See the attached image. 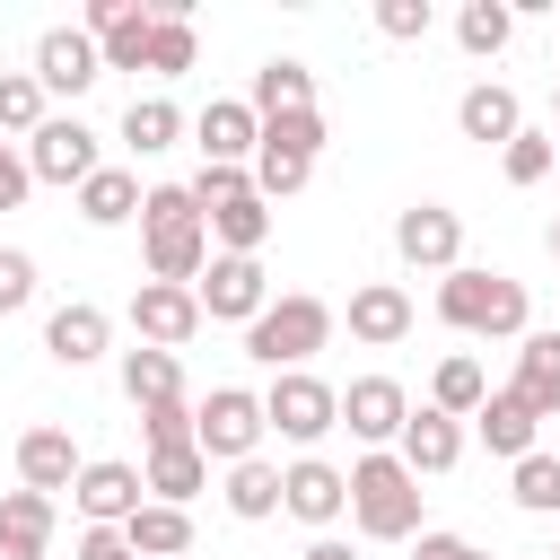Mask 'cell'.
Instances as JSON below:
<instances>
[{"label": "cell", "mask_w": 560, "mask_h": 560, "mask_svg": "<svg viewBox=\"0 0 560 560\" xmlns=\"http://www.w3.org/2000/svg\"><path fill=\"white\" fill-rule=\"evenodd\" d=\"M438 315H446L455 332H472V341H525V332H534V324H525V280L481 271V262H455V271L438 280Z\"/></svg>", "instance_id": "obj_3"}, {"label": "cell", "mask_w": 560, "mask_h": 560, "mask_svg": "<svg viewBox=\"0 0 560 560\" xmlns=\"http://www.w3.org/2000/svg\"><path fill=\"white\" fill-rule=\"evenodd\" d=\"M122 542H131L140 560H175V551H192V516H184V508H166V499H149V508L122 525Z\"/></svg>", "instance_id": "obj_30"}, {"label": "cell", "mask_w": 560, "mask_h": 560, "mask_svg": "<svg viewBox=\"0 0 560 560\" xmlns=\"http://www.w3.org/2000/svg\"><path fill=\"white\" fill-rule=\"evenodd\" d=\"M122 394H131V411H149V402H184V368H175V350H122Z\"/></svg>", "instance_id": "obj_27"}, {"label": "cell", "mask_w": 560, "mask_h": 560, "mask_svg": "<svg viewBox=\"0 0 560 560\" xmlns=\"http://www.w3.org/2000/svg\"><path fill=\"white\" fill-rule=\"evenodd\" d=\"M411 332V298L394 289V280H368V289H350V341H368V350H394Z\"/></svg>", "instance_id": "obj_21"}, {"label": "cell", "mask_w": 560, "mask_h": 560, "mask_svg": "<svg viewBox=\"0 0 560 560\" xmlns=\"http://www.w3.org/2000/svg\"><path fill=\"white\" fill-rule=\"evenodd\" d=\"M175 140H184L175 96H131V105H122V149H131V158H158V149H175Z\"/></svg>", "instance_id": "obj_28"}, {"label": "cell", "mask_w": 560, "mask_h": 560, "mask_svg": "<svg viewBox=\"0 0 560 560\" xmlns=\"http://www.w3.org/2000/svg\"><path fill=\"white\" fill-rule=\"evenodd\" d=\"M228 516H245V525H262V516H280V464H228Z\"/></svg>", "instance_id": "obj_31"}, {"label": "cell", "mask_w": 560, "mask_h": 560, "mask_svg": "<svg viewBox=\"0 0 560 560\" xmlns=\"http://www.w3.org/2000/svg\"><path fill=\"white\" fill-rule=\"evenodd\" d=\"M429 26H438L429 0H376V35H385V44H420Z\"/></svg>", "instance_id": "obj_38"}, {"label": "cell", "mask_w": 560, "mask_h": 560, "mask_svg": "<svg viewBox=\"0 0 560 560\" xmlns=\"http://www.w3.org/2000/svg\"><path fill=\"white\" fill-rule=\"evenodd\" d=\"M201 324H210V315H201L192 289H166V280H140V289H131V332H140L149 350H184Z\"/></svg>", "instance_id": "obj_15"}, {"label": "cell", "mask_w": 560, "mask_h": 560, "mask_svg": "<svg viewBox=\"0 0 560 560\" xmlns=\"http://www.w3.org/2000/svg\"><path fill=\"white\" fill-rule=\"evenodd\" d=\"M26 70L44 79V96H88V88L105 79V52H96V35H88V26H44Z\"/></svg>", "instance_id": "obj_9"}, {"label": "cell", "mask_w": 560, "mask_h": 560, "mask_svg": "<svg viewBox=\"0 0 560 560\" xmlns=\"http://www.w3.org/2000/svg\"><path fill=\"white\" fill-rule=\"evenodd\" d=\"M298 560H359V551H350V542H341V534H315V542H306V551H298Z\"/></svg>", "instance_id": "obj_47"}, {"label": "cell", "mask_w": 560, "mask_h": 560, "mask_svg": "<svg viewBox=\"0 0 560 560\" xmlns=\"http://www.w3.org/2000/svg\"><path fill=\"white\" fill-rule=\"evenodd\" d=\"M262 394H245V385H210L201 402H192V446L210 455V464H254V446H262Z\"/></svg>", "instance_id": "obj_5"}, {"label": "cell", "mask_w": 560, "mask_h": 560, "mask_svg": "<svg viewBox=\"0 0 560 560\" xmlns=\"http://www.w3.org/2000/svg\"><path fill=\"white\" fill-rule=\"evenodd\" d=\"M411 560H490L481 542H464V534H420L411 542Z\"/></svg>", "instance_id": "obj_45"}, {"label": "cell", "mask_w": 560, "mask_h": 560, "mask_svg": "<svg viewBox=\"0 0 560 560\" xmlns=\"http://www.w3.org/2000/svg\"><path fill=\"white\" fill-rule=\"evenodd\" d=\"M140 201H149V192H140L131 166H96V175L79 184V219H88V228H122V219H140Z\"/></svg>", "instance_id": "obj_25"}, {"label": "cell", "mask_w": 560, "mask_h": 560, "mask_svg": "<svg viewBox=\"0 0 560 560\" xmlns=\"http://www.w3.org/2000/svg\"><path fill=\"white\" fill-rule=\"evenodd\" d=\"M306 175H315V158H289V149H254V192L262 201H289V192H306Z\"/></svg>", "instance_id": "obj_37"}, {"label": "cell", "mask_w": 560, "mask_h": 560, "mask_svg": "<svg viewBox=\"0 0 560 560\" xmlns=\"http://www.w3.org/2000/svg\"><path fill=\"white\" fill-rule=\"evenodd\" d=\"M402 420H411V394L394 385V376H350L341 385V429L376 455V446H394L402 438Z\"/></svg>", "instance_id": "obj_13"}, {"label": "cell", "mask_w": 560, "mask_h": 560, "mask_svg": "<svg viewBox=\"0 0 560 560\" xmlns=\"http://www.w3.org/2000/svg\"><path fill=\"white\" fill-rule=\"evenodd\" d=\"M551 114H560V79H551Z\"/></svg>", "instance_id": "obj_49"}, {"label": "cell", "mask_w": 560, "mask_h": 560, "mask_svg": "<svg viewBox=\"0 0 560 560\" xmlns=\"http://www.w3.org/2000/svg\"><path fill=\"white\" fill-rule=\"evenodd\" d=\"M394 254H402L411 271H438V280H446V271L464 262V219H455L446 201H411V210L394 219Z\"/></svg>", "instance_id": "obj_10"}, {"label": "cell", "mask_w": 560, "mask_h": 560, "mask_svg": "<svg viewBox=\"0 0 560 560\" xmlns=\"http://www.w3.org/2000/svg\"><path fill=\"white\" fill-rule=\"evenodd\" d=\"M192 149H201V166H254L262 114H254L245 96H210V105L192 114Z\"/></svg>", "instance_id": "obj_12"}, {"label": "cell", "mask_w": 560, "mask_h": 560, "mask_svg": "<svg viewBox=\"0 0 560 560\" xmlns=\"http://www.w3.org/2000/svg\"><path fill=\"white\" fill-rule=\"evenodd\" d=\"M455 131H464V140H481V149H508V140L525 131V105H516V88H499V79H472V88L455 96Z\"/></svg>", "instance_id": "obj_17"}, {"label": "cell", "mask_w": 560, "mask_h": 560, "mask_svg": "<svg viewBox=\"0 0 560 560\" xmlns=\"http://www.w3.org/2000/svg\"><path fill=\"white\" fill-rule=\"evenodd\" d=\"M551 262H560V219H551Z\"/></svg>", "instance_id": "obj_48"}, {"label": "cell", "mask_w": 560, "mask_h": 560, "mask_svg": "<svg viewBox=\"0 0 560 560\" xmlns=\"http://www.w3.org/2000/svg\"><path fill=\"white\" fill-rule=\"evenodd\" d=\"M245 105H254L262 122H280V114H315V70L280 52V61H262V70H254V96H245Z\"/></svg>", "instance_id": "obj_22"}, {"label": "cell", "mask_w": 560, "mask_h": 560, "mask_svg": "<svg viewBox=\"0 0 560 560\" xmlns=\"http://www.w3.org/2000/svg\"><path fill=\"white\" fill-rule=\"evenodd\" d=\"M508 35H516V9H508V0H464V9H455V44H464L472 61L508 52Z\"/></svg>", "instance_id": "obj_32"}, {"label": "cell", "mask_w": 560, "mask_h": 560, "mask_svg": "<svg viewBox=\"0 0 560 560\" xmlns=\"http://www.w3.org/2000/svg\"><path fill=\"white\" fill-rule=\"evenodd\" d=\"M262 420H271L289 446H315L324 429H341V385H324L315 368H289V376H271V394H262Z\"/></svg>", "instance_id": "obj_6"}, {"label": "cell", "mask_w": 560, "mask_h": 560, "mask_svg": "<svg viewBox=\"0 0 560 560\" xmlns=\"http://www.w3.org/2000/svg\"><path fill=\"white\" fill-rule=\"evenodd\" d=\"M472 429H481V446H490V455L525 464V455H534V429H542V411H534L516 385H490V402L472 411Z\"/></svg>", "instance_id": "obj_20"}, {"label": "cell", "mask_w": 560, "mask_h": 560, "mask_svg": "<svg viewBox=\"0 0 560 560\" xmlns=\"http://www.w3.org/2000/svg\"><path fill=\"white\" fill-rule=\"evenodd\" d=\"M262 236H271V201L262 192H236V201L210 210V245L219 254H262Z\"/></svg>", "instance_id": "obj_29"}, {"label": "cell", "mask_w": 560, "mask_h": 560, "mask_svg": "<svg viewBox=\"0 0 560 560\" xmlns=\"http://www.w3.org/2000/svg\"><path fill=\"white\" fill-rule=\"evenodd\" d=\"M105 341H114V315H105V306H88V298H70V306H52V315H44V350H52L61 368L105 359Z\"/></svg>", "instance_id": "obj_19"}, {"label": "cell", "mask_w": 560, "mask_h": 560, "mask_svg": "<svg viewBox=\"0 0 560 560\" xmlns=\"http://www.w3.org/2000/svg\"><path fill=\"white\" fill-rule=\"evenodd\" d=\"M140 254H149V280H166V289H192L210 271V219H201L192 184H149V201H140Z\"/></svg>", "instance_id": "obj_1"}, {"label": "cell", "mask_w": 560, "mask_h": 560, "mask_svg": "<svg viewBox=\"0 0 560 560\" xmlns=\"http://www.w3.org/2000/svg\"><path fill=\"white\" fill-rule=\"evenodd\" d=\"M508 499H516L525 516H560V455H542V446H534V455L508 472Z\"/></svg>", "instance_id": "obj_33"}, {"label": "cell", "mask_w": 560, "mask_h": 560, "mask_svg": "<svg viewBox=\"0 0 560 560\" xmlns=\"http://www.w3.org/2000/svg\"><path fill=\"white\" fill-rule=\"evenodd\" d=\"M429 402H438L446 420H472V411L490 402V368H481L472 350H446V359H438V376H429Z\"/></svg>", "instance_id": "obj_26"}, {"label": "cell", "mask_w": 560, "mask_h": 560, "mask_svg": "<svg viewBox=\"0 0 560 560\" xmlns=\"http://www.w3.org/2000/svg\"><path fill=\"white\" fill-rule=\"evenodd\" d=\"M508 385H516V394H525V402H534L542 420L560 411V324H551V332H525V341H516V376H508Z\"/></svg>", "instance_id": "obj_24"}, {"label": "cell", "mask_w": 560, "mask_h": 560, "mask_svg": "<svg viewBox=\"0 0 560 560\" xmlns=\"http://www.w3.org/2000/svg\"><path fill=\"white\" fill-rule=\"evenodd\" d=\"M140 438H149V455L158 446H192V402H149L140 411Z\"/></svg>", "instance_id": "obj_39"}, {"label": "cell", "mask_w": 560, "mask_h": 560, "mask_svg": "<svg viewBox=\"0 0 560 560\" xmlns=\"http://www.w3.org/2000/svg\"><path fill=\"white\" fill-rule=\"evenodd\" d=\"M26 166H35V184H88L105 158H96V131H88L79 114H52V122L26 140Z\"/></svg>", "instance_id": "obj_14"}, {"label": "cell", "mask_w": 560, "mask_h": 560, "mask_svg": "<svg viewBox=\"0 0 560 560\" xmlns=\"http://www.w3.org/2000/svg\"><path fill=\"white\" fill-rule=\"evenodd\" d=\"M280 516H298V525L332 534V525L350 516V472H341V464H324V455L280 464Z\"/></svg>", "instance_id": "obj_8"}, {"label": "cell", "mask_w": 560, "mask_h": 560, "mask_svg": "<svg viewBox=\"0 0 560 560\" xmlns=\"http://www.w3.org/2000/svg\"><path fill=\"white\" fill-rule=\"evenodd\" d=\"M44 122H52V114H44V79H35V70H0V131H26V140H35Z\"/></svg>", "instance_id": "obj_35"}, {"label": "cell", "mask_w": 560, "mask_h": 560, "mask_svg": "<svg viewBox=\"0 0 560 560\" xmlns=\"http://www.w3.org/2000/svg\"><path fill=\"white\" fill-rule=\"evenodd\" d=\"M192 61H201V35H192V18H166V9H158V35H149V70H158V79H184Z\"/></svg>", "instance_id": "obj_36"}, {"label": "cell", "mask_w": 560, "mask_h": 560, "mask_svg": "<svg viewBox=\"0 0 560 560\" xmlns=\"http://www.w3.org/2000/svg\"><path fill=\"white\" fill-rule=\"evenodd\" d=\"M140 481H149V499H166V508H192V499L210 490V455H201V446H158V455L140 464Z\"/></svg>", "instance_id": "obj_23"}, {"label": "cell", "mask_w": 560, "mask_h": 560, "mask_svg": "<svg viewBox=\"0 0 560 560\" xmlns=\"http://www.w3.org/2000/svg\"><path fill=\"white\" fill-rule=\"evenodd\" d=\"M35 298V254L26 245H0V315H18Z\"/></svg>", "instance_id": "obj_43"}, {"label": "cell", "mask_w": 560, "mask_h": 560, "mask_svg": "<svg viewBox=\"0 0 560 560\" xmlns=\"http://www.w3.org/2000/svg\"><path fill=\"white\" fill-rule=\"evenodd\" d=\"M499 166H508L516 192H534L542 175H560V140H551V131H516V140L499 149Z\"/></svg>", "instance_id": "obj_34"}, {"label": "cell", "mask_w": 560, "mask_h": 560, "mask_svg": "<svg viewBox=\"0 0 560 560\" xmlns=\"http://www.w3.org/2000/svg\"><path fill=\"white\" fill-rule=\"evenodd\" d=\"M70 508H79L88 525H131V516L149 508V481H140V464H122V455H96V464L70 481Z\"/></svg>", "instance_id": "obj_11"}, {"label": "cell", "mask_w": 560, "mask_h": 560, "mask_svg": "<svg viewBox=\"0 0 560 560\" xmlns=\"http://www.w3.org/2000/svg\"><path fill=\"white\" fill-rule=\"evenodd\" d=\"M0 525H9V534H44V542H52V499H44V490H0Z\"/></svg>", "instance_id": "obj_40"}, {"label": "cell", "mask_w": 560, "mask_h": 560, "mask_svg": "<svg viewBox=\"0 0 560 560\" xmlns=\"http://www.w3.org/2000/svg\"><path fill=\"white\" fill-rule=\"evenodd\" d=\"M332 341V306L324 298H306V289H289V298H271L254 324H245V359L254 368H271V376H289V368H306L315 350Z\"/></svg>", "instance_id": "obj_4"}, {"label": "cell", "mask_w": 560, "mask_h": 560, "mask_svg": "<svg viewBox=\"0 0 560 560\" xmlns=\"http://www.w3.org/2000/svg\"><path fill=\"white\" fill-rule=\"evenodd\" d=\"M262 140L289 149V158H315L324 149V114H280V122H262Z\"/></svg>", "instance_id": "obj_41"}, {"label": "cell", "mask_w": 560, "mask_h": 560, "mask_svg": "<svg viewBox=\"0 0 560 560\" xmlns=\"http://www.w3.org/2000/svg\"><path fill=\"white\" fill-rule=\"evenodd\" d=\"M350 525H359L368 542H420V534H429V525H420V472H411L394 446H376V455L350 464Z\"/></svg>", "instance_id": "obj_2"}, {"label": "cell", "mask_w": 560, "mask_h": 560, "mask_svg": "<svg viewBox=\"0 0 560 560\" xmlns=\"http://www.w3.org/2000/svg\"><path fill=\"white\" fill-rule=\"evenodd\" d=\"M236 192H254V166H201V175H192V201H201V219H210L219 201H236Z\"/></svg>", "instance_id": "obj_42"}, {"label": "cell", "mask_w": 560, "mask_h": 560, "mask_svg": "<svg viewBox=\"0 0 560 560\" xmlns=\"http://www.w3.org/2000/svg\"><path fill=\"white\" fill-rule=\"evenodd\" d=\"M79 472H88V455L70 446V429H52V420H44V429H26V438H18V490H44V499H52V490H70Z\"/></svg>", "instance_id": "obj_18"}, {"label": "cell", "mask_w": 560, "mask_h": 560, "mask_svg": "<svg viewBox=\"0 0 560 560\" xmlns=\"http://www.w3.org/2000/svg\"><path fill=\"white\" fill-rule=\"evenodd\" d=\"M394 455H402V464H411L420 481H438V472H455V464H464V420H446L438 402H420V411L402 420Z\"/></svg>", "instance_id": "obj_16"}, {"label": "cell", "mask_w": 560, "mask_h": 560, "mask_svg": "<svg viewBox=\"0 0 560 560\" xmlns=\"http://www.w3.org/2000/svg\"><path fill=\"white\" fill-rule=\"evenodd\" d=\"M192 298H201L210 324H254L271 306V271H262V254H210V271L192 280Z\"/></svg>", "instance_id": "obj_7"}, {"label": "cell", "mask_w": 560, "mask_h": 560, "mask_svg": "<svg viewBox=\"0 0 560 560\" xmlns=\"http://www.w3.org/2000/svg\"><path fill=\"white\" fill-rule=\"evenodd\" d=\"M44 551H52L44 534H9V525H0V560H44Z\"/></svg>", "instance_id": "obj_46"}, {"label": "cell", "mask_w": 560, "mask_h": 560, "mask_svg": "<svg viewBox=\"0 0 560 560\" xmlns=\"http://www.w3.org/2000/svg\"><path fill=\"white\" fill-rule=\"evenodd\" d=\"M26 192H35V166H26V158H18L9 140H0V210H18Z\"/></svg>", "instance_id": "obj_44"}]
</instances>
